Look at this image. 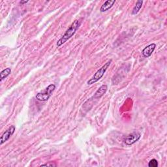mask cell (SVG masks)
I'll use <instances>...</instances> for the list:
<instances>
[{
	"instance_id": "cell-7",
	"label": "cell",
	"mask_w": 167,
	"mask_h": 167,
	"mask_svg": "<svg viewBox=\"0 0 167 167\" xmlns=\"http://www.w3.org/2000/svg\"><path fill=\"white\" fill-rule=\"evenodd\" d=\"M108 90V86L107 85H102L101 87L98 89V90L95 92V94L94 95V98L95 99H99L101 97H103Z\"/></svg>"
},
{
	"instance_id": "cell-1",
	"label": "cell",
	"mask_w": 167,
	"mask_h": 167,
	"mask_svg": "<svg viewBox=\"0 0 167 167\" xmlns=\"http://www.w3.org/2000/svg\"><path fill=\"white\" fill-rule=\"evenodd\" d=\"M80 24H81V22L78 20L74 21L73 23L71 25V26L66 31L64 35L58 41L56 44L57 46L58 47L61 46V45H63L64 43H65L68 40L70 39L75 34L77 29L79 28Z\"/></svg>"
},
{
	"instance_id": "cell-9",
	"label": "cell",
	"mask_w": 167,
	"mask_h": 167,
	"mask_svg": "<svg viewBox=\"0 0 167 167\" xmlns=\"http://www.w3.org/2000/svg\"><path fill=\"white\" fill-rule=\"evenodd\" d=\"M142 4H143V1H137V3H136L135 6L133 7V11H132L131 14H132L133 15H137V14L138 13V12H139L140 10V9L142 8Z\"/></svg>"
},
{
	"instance_id": "cell-2",
	"label": "cell",
	"mask_w": 167,
	"mask_h": 167,
	"mask_svg": "<svg viewBox=\"0 0 167 167\" xmlns=\"http://www.w3.org/2000/svg\"><path fill=\"white\" fill-rule=\"evenodd\" d=\"M112 60L110 59V61H108V62L105 64L101 68H100V69L94 74V75L93 76V77L88 80L87 82L88 84L91 85L93 84H95L97 82H98L100 79H101L102 77L104 75V74L105 73H106L107 70L108 69V68L110 67L111 63H112Z\"/></svg>"
},
{
	"instance_id": "cell-4",
	"label": "cell",
	"mask_w": 167,
	"mask_h": 167,
	"mask_svg": "<svg viewBox=\"0 0 167 167\" xmlns=\"http://www.w3.org/2000/svg\"><path fill=\"white\" fill-rule=\"evenodd\" d=\"M141 137V134L139 133L134 132L131 134H129L124 139V142L125 144L131 146L134 143H136Z\"/></svg>"
},
{
	"instance_id": "cell-11",
	"label": "cell",
	"mask_w": 167,
	"mask_h": 167,
	"mask_svg": "<svg viewBox=\"0 0 167 167\" xmlns=\"http://www.w3.org/2000/svg\"><path fill=\"white\" fill-rule=\"evenodd\" d=\"M148 166L149 167H157L158 166V161L155 159H152L148 163Z\"/></svg>"
},
{
	"instance_id": "cell-12",
	"label": "cell",
	"mask_w": 167,
	"mask_h": 167,
	"mask_svg": "<svg viewBox=\"0 0 167 167\" xmlns=\"http://www.w3.org/2000/svg\"><path fill=\"white\" fill-rule=\"evenodd\" d=\"M41 166H55V164H53L52 162H50V163H46L41 165Z\"/></svg>"
},
{
	"instance_id": "cell-10",
	"label": "cell",
	"mask_w": 167,
	"mask_h": 167,
	"mask_svg": "<svg viewBox=\"0 0 167 167\" xmlns=\"http://www.w3.org/2000/svg\"><path fill=\"white\" fill-rule=\"evenodd\" d=\"M11 73V68H6L5 69H3L1 73H0V76H1V79H0V80H1V82L3 81V80L5 79V78H7L10 74Z\"/></svg>"
},
{
	"instance_id": "cell-3",
	"label": "cell",
	"mask_w": 167,
	"mask_h": 167,
	"mask_svg": "<svg viewBox=\"0 0 167 167\" xmlns=\"http://www.w3.org/2000/svg\"><path fill=\"white\" fill-rule=\"evenodd\" d=\"M55 86L54 84H52L51 85H49L44 91L38 93V94L36 95L35 98L39 101L42 102L47 101L49 99H50L52 92L55 90Z\"/></svg>"
},
{
	"instance_id": "cell-6",
	"label": "cell",
	"mask_w": 167,
	"mask_h": 167,
	"mask_svg": "<svg viewBox=\"0 0 167 167\" xmlns=\"http://www.w3.org/2000/svg\"><path fill=\"white\" fill-rule=\"evenodd\" d=\"M156 48V45L155 43H152L148 46H146L143 50H142V54L145 58H149L150 57L153 52H154L155 49Z\"/></svg>"
},
{
	"instance_id": "cell-5",
	"label": "cell",
	"mask_w": 167,
	"mask_h": 167,
	"mask_svg": "<svg viewBox=\"0 0 167 167\" xmlns=\"http://www.w3.org/2000/svg\"><path fill=\"white\" fill-rule=\"evenodd\" d=\"M15 129H16L15 126L12 125L7 130V131H5V132L1 137V139H0V144L2 145L11 138V136L14 134L15 131Z\"/></svg>"
},
{
	"instance_id": "cell-13",
	"label": "cell",
	"mask_w": 167,
	"mask_h": 167,
	"mask_svg": "<svg viewBox=\"0 0 167 167\" xmlns=\"http://www.w3.org/2000/svg\"><path fill=\"white\" fill-rule=\"evenodd\" d=\"M28 2V1H21V2H20V3L25 4V3H27Z\"/></svg>"
},
{
	"instance_id": "cell-8",
	"label": "cell",
	"mask_w": 167,
	"mask_h": 167,
	"mask_svg": "<svg viewBox=\"0 0 167 167\" xmlns=\"http://www.w3.org/2000/svg\"><path fill=\"white\" fill-rule=\"evenodd\" d=\"M115 3H116V0H108V1L105 2L103 3V5L101 6L100 11L101 12V13H104V12H106L107 11L112 8Z\"/></svg>"
}]
</instances>
